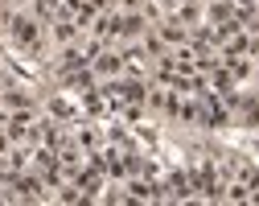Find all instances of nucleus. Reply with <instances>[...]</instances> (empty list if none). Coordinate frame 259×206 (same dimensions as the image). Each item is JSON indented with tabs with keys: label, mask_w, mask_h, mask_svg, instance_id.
<instances>
[{
	"label": "nucleus",
	"mask_w": 259,
	"mask_h": 206,
	"mask_svg": "<svg viewBox=\"0 0 259 206\" xmlns=\"http://www.w3.org/2000/svg\"><path fill=\"white\" fill-rule=\"evenodd\" d=\"M9 33H13L21 46H37V42H41L37 21H29V17H9Z\"/></svg>",
	"instance_id": "obj_1"
},
{
	"label": "nucleus",
	"mask_w": 259,
	"mask_h": 206,
	"mask_svg": "<svg viewBox=\"0 0 259 206\" xmlns=\"http://www.w3.org/2000/svg\"><path fill=\"white\" fill-rule=\"evenodd\" d=\"M91 5H95V9H111L115 0H91Z\"/></svg>",
	"instance_id": "obj_2"
}]
</instances>
